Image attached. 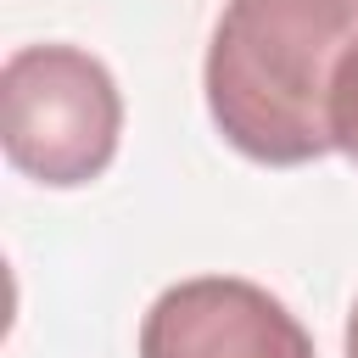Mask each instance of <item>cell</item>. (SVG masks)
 I'll return each instance as SVG.
<instances>
[{"label": "cell", "instance_id": "6da1fadb", "mask_svg": "<svg viewBox=\"0 0 358 358\" xmlns=\"http://www.w3.org/2000/svg\"><path fill=\"white\" fill-rule=\"evenodd\" d=\"M358 45V0H224L201 90L207 117L246 162L330 157V84Z\"/></svg>", "mask_w": 358, "mask_h": 358}, {"label": "cell", "instance_id": "7a4b0ae2", "mask_svg": "<svg viewBox=\"0 0 358 358\" xmlns=\"http://www.w3.org/2000/svg\"><path fill=\"white\" fill-rule=\"evenodd\" d=\"M123 140V90L84 45H17L0 62V151L45 190L95 185Z\"/></svg>", "mask_w": 358, "mask_h": 358}, {"label": "cell", "instance_id": "3957f363", "mask_svg": "<svg viewBox=\"0 0 358 358\" xmlns=\"http://www.w3.org/2000/svg\"><path fill=\"white\" fill-rule=\"evenodd\" d=\"M140 358H313L302 319L246 274H190L140 319Z\"/></svg>", "mask_w": 358, "mask_h": 358}, {"label": "cell", "instance_id": "277c9868", "mask_svg": "<svg viewBox=\"0 0 358 358\" xmlns=\"http://www.w3.org/2000/svg\"><path fill=\"white\" fill-rule=\"evenodd\" d=\"M330 151L358 162V45L347 50V62L330 84Z\"/></svg>", "mask_w": 358, "mask_h": 358}, {"label": "cell", "instance_id": "5b68a950", "mask_svg": "<svg viewBox=\"0 0 358 358\" xmlns=\"http://www.w3.org/2000/svg\"><path fill=\"white\" fill-rule=\"evenodd\" d=\"M341 352H347V358H358V302H352V313H347V330H341Z\"/></svg>", "mask_w": 358, "mask_h": 358}]
</instances>
